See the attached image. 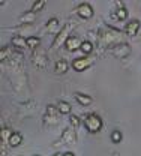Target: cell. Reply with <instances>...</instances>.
Instances as JSON below:
<instances>
[{
    "label": "cell",
    "instance_id": "8992f818",
    "mask_svg": "<svg viewBox=\"0 0 141 156\" xmlns=\"http://www.w3.org/2000/svg\"><path fill=\"white\" fill-rule=\"evenodd\" d=\"M12 45H14V48H17L18 51H23V50L27 47V39L21 38V36H15V38H12Z\"/></svg>",
    "mask_w": 141,
    "mask_h": 156
},
{
    "label": "cell",
    "instance_id": "603a6c76",
    "mask_svg": "<svg viewBox=\"0 0 141 156\" xmlns=\"http://www.w3.org/2000/svg\"><path fill=\"white\" fill-rule=\"evenodd\" d=\"M35 156H39V155H35Z\"/></svg>",
    "mask_w": 141,
    "mask_h": 156
},
{
    "label": "cell",
    "instance_id": "ba28073f",
    "mask_svg": "<svg viewBox=\"0 0 141 156\" xmlns=\"http://www.w3.org/2000/svg\"><path fill=\"white\" fill-rule=\"evenodd\" d=\"M57 110H59L60 114H69L71 110H72V107H71V104H68V102H65V101H60V102L57 104Z\"/></svg>",
    "mask_w": 141,
    "mask_h": 156
},
{
    "label": "cell",
    "instance_id": "ffe728a7",
    "mask_svg": "<svg viewBox=\"0 0 141 156\" xmlns=\"http://www.w3.org/2000/svg\"><path fill=\"white\" fill-rule=\"evenodd\" d=\"M48 24H50V27H54V26L57 24V20H56V18H53L51 21H50V23H48Z\"/></svg>",
    "mask_w": 141,
    "mask_h": 156
},
{
    "label": "cell",
    "instance_id": "277c9868",
    "mask_svg": "<svg viewBox=\"0 0 141 156\" xmlns=\"http://www.w3.org/2000/svg\"><path fill=\"white\" fill-rule=\"evenodd\" d=\"M138 30H140V21H138V20L129 21V23L126 24V27H125V32H126L128 36H135V35L138 33Z\"/></svg>",
    "mask_w": 141,
    "mask_h": 156
},
{
    "label": "cell",
    "instance_id": "e0dca14e",
    "mask_svg": "<svg viewBox=\"0 0 141 156\" xmlns=\"http://www.w3.org/2000/svg\"><path fill=\"white\" fill-rule=\"evenodd\" d=\"M69 120H71V125H72V126H75V128H77V126H80V119H78L77 116H71Z\"/></svg>",
    "mask_w": 141,
    "mask_h": 156
},
{
    "label": "cell",
    "instance_id": "44dd1931",
    "mask_svg": "<svg viewBox=\"0 0 141 156\" xmlns=\"http://www.w3.org/2000/svg\"><path fill=\"white\" fill-rule=\"evenodd\" d=\"M63 156H75L72 152H66V153H63Z\"/></svg>",
    "mask_w": 141,
    "mask_h": 156
},
{
    "label": "cell",
    "instance_id": "7a4b0ae2",
    "mask_svg": "<svg viewBox=\"0 0 141 156\" xmlns=\"http://www.w3.org/2000/svg\"><path fill=\"white\" fill-rule=\"evenodd\" d=\"M77 14L80 15L81 18L89 20L93 17V8H92L90 3H81V5H78V8H77Z\"/></svg>",
    "mask_w": 141,
    "mask_h": 156
},
{
    "label": "cell",
    "instance_id": "d6986e66",
    "mask_svg": "<svg viewBox=\"0 0 141 156\" xmlns=\"http://www.w3.org/2000/svg\"><path fill=\"white\" fill-rule=\"evenodd\" d=\"M6 53H8V48L5 47V48H2V54H0V60H5L6 57Z\"/></svg>",
    "mask_w": 141,
    "mask_h": 156
},
{
    "label": "cell",
    "instance_id": "7402d4cb",
    "mask_svg": "<svg viewBox=\"0 0 141 156\" xmlns=\"http://www.w3.org/2000/svg\"><path fill=\"white\" fill-rule=\"evenodd\" d=\"M54 156H63V155H60V153H56V155H54Z\"/></svg>",
    "mask_w": 141,
    "mask_h": 156
},
{
    "label": "cell",
    "instance_id": "9a60e30c",
    "mask_svg": "<svg viewBox=\"0 0 141 156\" xmlns=\"http://www.w3.org/2000/svg\"><path fill=\"white\" fill-rule=\"evenodd\" d=\"M44 6H45V0H39V2H35V3H33V6H32V12H35V14H36V12H39V11L42 9V8H44Z\"/></svg>",
    "mask_w": 141,
    "mask_h": 156
},
{
    "label": "cell",
    "instance_id": "52a82bcc",
    "mask_svg": "<svg viewBox=\"0 0 141 156\" xmlns=\"http://www.w3.org/2000/svg\"><path fill=\"white\" fill-rule=\"evenodd\" d=\"M21 141H23V135L20 132H14L11 135V138H9V146L11 147H18L21 144Z\"/></svg>",
    "mask_w": 141,
    "mask_h": 156
},
{
    "label": "cell",
    "instance_id": "4fadbf2b",
    "mask_svg": "<svg viewBox=\"0 0 141 156\" xmlns=\"http://www.w3.org/2000/svg\"><path fill=\"white\" fill-rule=\"evenodd\" d=\"M39 44H41L39 38H35V36L27 38V47H29V48H36V47H39Z\"/></svg>",
    "mask_w": 141,
    "mask_h": 156
},
{
    "label": "cell",
    "instance_id": "6da1fadb",
    "mask_svg": "<svg viewBox=\"0 0 141 156\" xmlns=\"http://www.w3.org/2000/svg\"><path fill=\"white\" fill-rule=\"evenodd\" d=\"M84 126L90 134H96L102 129V120L98 114H89L84 120Z\"/></svg>",
    "mask_w": 141,
    "mask_h": 156
},
{
    "label": "cell",
    "instance_id": "ac0fdd59",
    "mask_svg": "<svg viewBox=\"0 0 141 156\" xmlns=\"http://www.w3.org/2000/svg\"><path fill=\"white\" fill-rule=\"evenodd\" d=\"M12 134H14V132H11L9 129H3V134H2V135H3V140H5V138H8V140H9Z\"/></svg>",
    "mask_w": 141,
    "mask_h": 156
},
{
    "label": "cell",
    "instance_id": "3957f363",
    "mask_svg": "<svg viewBox=\"0 0 141 156\" xmlns=\"http://www.w3.org/2000/svg\"><path fill=\"white\" fill-rule=\"evenodd\" d=\"M81 44H83V42L78 39V36H69V38L65 41V47H66V50H69V51L80 50Z\"/></svg>",
    "mask_w": 141,
    "mask_h": 156
},
{
    "label": "cell",
    "instance_id": "9c48e42d",
    "mask_svg": "<svg viewBox=\"0 0 141 156\" xmlns=\"http://www.w3.org/2000/svg\"><path fill=\"white\" fill-rule=\"evenodd\" d=\"M68 68H69V65H68L66 60H57L56 62V72L57 74H65L68 71Z\"/></svg>",
    "mask_w": 141,
    "mask_h": 156
},
{
    "label": "cell",
    "instance_id": "30bf717a",
    "mask_svg": "<svg viewBox=\"0 0 141 156\" xmlns=\"http://www.w3.org/2000/svg\"><path fill=\"white\" fill-rule=\"evenodd\" d=\"M75 99L78 101L81 105H90L92 104V98L89 95H83V93H75Z\"/></svg>",
    "mask_w": 141,
    "mask_h": 156
},
{
    "label": "cell",
    "instance_id": "5bb4252c",
    "mask_svg": "<svg viewBox=\"0 0 141 156\" xmlns=\"http://www.w3.org/2000/svg\"><path fill=\"white\" fill-rule=\"evenodd\" d=\"M116 18L123 21V20L128 18V11L125 9V8H117V11H116Z\"/></svg>",
    "mask_w": 141,
    "mask_h": 156
},
{
    "label": "cell",
    "instance_id": "8fae6325",
    "mask_svg": "<svg viewBox=\"0 0 141 156\" xmlns=\"http://www.w3.org/2000/svg\"><path fill=\"white\" fill-rule=\"evenodd\" d=\"M35 18H36V14L30 11V12H27V14L21 15V17H20V21H21V23H32V21H33Z\"/></svg>",
    "mask_w": 141,
    "mask_h": 156
},
{
    "label": "cell",
    "instance_id": "5b68a950",
    "mask_svg": "<svg viewBox=\"0 0 141 156\" xmlns=\"http://www.w3.org/2000/svg\"><path fill=\"white\" fill-rule=\"evenodd\" d=\"M90 65H92V60L89 57L77 58V60H74V63H72L74 69H77V71H84V69H87Z\"/></svg>",
    "mask_w": 141,
    "mask_h": 156
},
{
    "label": "cell",
    "instance_id": "2e32d148",
    "mask_svg": "<svg viewBox=\"0 0 141 156\" xmlns=\"http://www.w3.org/2000/svg\"><path fill=\"white\" fill-rule=\"evenodd\" d=\"M122 138H123V135H122L120 131H117V129H116V131H113V132H111V141H113V143H120Z\"/></svg>",
    "mask_w": 141,
    "mask_h": 156
},
{
    "label": "cell",
    "instance_id": "7c38bea8",
    "mask_svg": "<svg viewBox=\"0 0 141 156\" xmlns=\"http://www.w3.org/2000/svg\"><path fill=\"white\" fill-rule=\"evenodd\" d=\"M80 50L83 51V54H90V53H92V50H93V45H92V42L86 41V42H83V44H81Z\"/></svg>",
    "mask_w": 141,
    "mask_h": 156
}]
</instances>
